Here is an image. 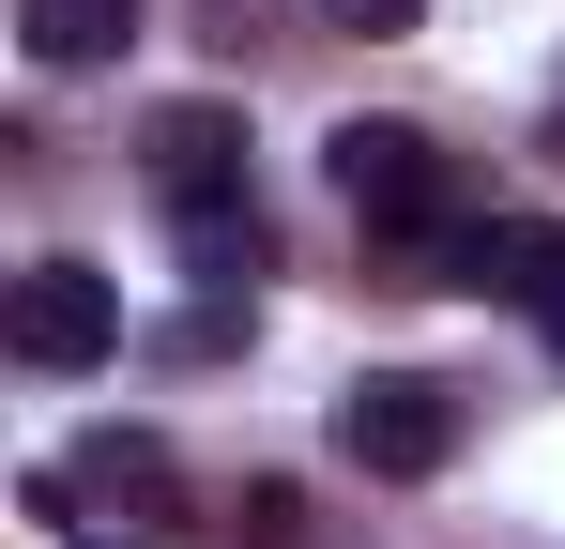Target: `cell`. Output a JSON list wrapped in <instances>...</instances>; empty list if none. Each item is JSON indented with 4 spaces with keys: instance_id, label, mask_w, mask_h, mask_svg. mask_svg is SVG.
I'll return each mask as SVG.
<instances>
[{
    "instance_id": "obj_8",
    "label": "cell",
    "mask_w": 565,
    "mask_h": 549,
    "mask_svg": "<svg viewBox=\"0 0 565 549\" xmlns=\"http://www.w3.org/2000/svg\"><path fill=\"white\" fill-rule=\"evenodd\" d=\"M77 488H93V504H153V519H169V488H184V473H169V443H138V428H93V443H77Z\"/></svg>"
},
{
    "instance_id": "obj_6",
    "label": "cell",
    "mask_w": 565,
    "mask_h": 549,
    "mask_svg": "<svg viewBox=\"0 0 565 549\" xmlns=\"http://www.w3.org/2000/svg\"><path fill=\"white\" fill-rule=\"evenodd\" d=\"M15 31H31V62H46V77H93V62H122L138 0H15Z\"/></svg>"
},
{
    "instance_id": "obj_7",
    "label": "cell",
    "mask_w": 565,
    "mask_h": 549,
    "mask_svg": "<svg viewBox=\"0 0 565 549\" xmlns=\"http://www.w3.org/2000/svg\"><path fill=\"white\" fill-rule=\"evenodd\" d=\"M169 229H184L199 290H260V274H276V245H260V198H214V214H169Z\"/></svg>"
},
{
    "instance_id": "obj_2",
    "label": "cell",
    "mask_w": 565,
    "mask_h": 549,
    "mask_svg": "<svg viewBox=\"0 0 565 549\" xmlns=\"http://www.w3.org/2000/svg\"><path fill=\"white\" fill-rule=\"evenodd\" d=\"M337 458H352V473H444V458H459V381L367 366V381L337 397Z\"/></svg>"
},
{
    "instance_id": "obj_9",
    "label": "cell",
    "mask_w": 565,
    "mask_h": 549,
    "mask_svg": "<svg viewBox=\"0 0 565 549\" xmlns=\"http://www.w3.org/2000/svg\"><path fill=\"white\" fill-rule=\"evenodd\" d=\"M199 46H214V62H260V46H276V0H199Z\"/></svg>"
},
{
    "instance_id": "obj_4",
    "label": "cell",
    "mask_w": 565,
    "mask_h": 549,
    "mask_svg": "<svg viewBox=\"0 0 565 549\" xmlns=\"http://www.w3.org/2000/svg\"><path fill=\"white\" fill-rule=\"evenodd\" d=\"M138 169H153L169 214H214V198H245V122L230 107H153L138 122Z\"/></svg>"
},
{
    "instance_id": "obj_3",
    "label": "cell",
    "mask_w": 565,
    "mask_h": 549,
    "mask_svg": "<svg viewBox=\"0 0 565 549\" xmlns=\"http://www.w3.org/2000/svg\"><path fill=\"white\" fill-rule=\"evenodd\" d=\"M0 336H15V366L77 381V366L122 352V290H107L93 260H31V274H15V305H0Z\"/></svg>"
},
{
    "instance_id": "obj_5",
    "label": "cell",
    "mask_w": 565,
    "mask_h": 549,
    "mask_svg": "<svg viewBox=\"0 0 565 549\" xmlns=\"http://www.w3.org/2000/svg\"><path fill=\"white\" fill-rule=\"evenodd\" d=\"M428 290H489V305H551V290H565V229H535V214H504V229H459Z\"/></svg>"
},
{
    "instance_id": "obj_1",
    "label": "cell",
    "mask_w": 565,
    "mask_h": 549,
    "mask_svg": "<svg viewBox=\"0 0 565 549\" xmlns=\"http://www.w3.org/2000/svg\"><path fill=\"white\" fill-rule=\"evenodd\" d=\"M337 198H352L367 245H397L413 274H444V245H459V153L428 122H337Z\"/></svg>"
},
{
    "instance_id": "obj_10",
    "label": "cell",
    "mask_w": 565,
    "mask_h": 549,
    "mask_svg": "<svg viewBox=\"0 0 565 549\" xmlns=\"http://www.w3.org/2000/svg\"><path fill=\"white\" fill-rule=\"evenodd\" d=\"M230 535H245V549H290V535H306V488H276V473H260V488L230 504Z\"/></svg>"
},
{
    "instance_id": "obj_12",
    "label": "cell",
    "mask_w": 565,
    "mask_h": 549,
    "mask_svg": "<svg viewBox=\"0 0 565 549\" xmlns=\"http://www.w3.org/2000/svg\"><path fill=\"white\" fill-rule=\"evenodd\" d=\"M535 321H551V352H565V290H551V305H535Z\"/></svg>"
},
{
    "instance_id": "obj_11",
    "label": "cell",
    "mask_w": 565,
    "mask_h": 549,
    "mask_svg": "<svg viewBox=\"0 0 565 549\" xmlns=\"http://www.w3.org/2000/svg\"><path fill=\"white\" fill-rule=\"evenodd\" d=\"M321 15H337V31H413L428 0H321Z\"/></svg>"
}]
</instances>
